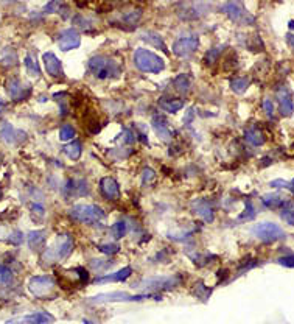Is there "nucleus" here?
<instances>
[{"label":"nucleus","mask_w":294,"mask_h":324,"mask_svg":"<svg viewBox=\"0 0 294 324\" xmlns=\"http://www.w3.org/2000/svg\"><path fill=\"white\" fill-rule=\"evenodd\" d=\"M88 67L92 72V75L98 80L117 78L120 74H122V67H120V64L105 55L92 56L88 62Z\"/></svg>","instance_id":"obj_1"},{"label":"nucleus","mask_w":294,"mask_h":324,"mask_svg":"<svg viewBox=\"0 0 294 324\" xmlns=\"http://www.w3.org/2000/svg\"><path fill=\"white\" fill-rule=\"evenodd\" d=\"M134 64L139 71L146 74H159L165 69V61L146 48H139L134 53Z\"/></svg>","instance_id":"obj_2"},{"label":"nucleus","mask_w":294,"mask_h":324,"mask_svg":"<svg viewBox=\"0 0 294 324\" xmlns=\"http://www.w3.org/2000/svg\"><path fill=\"white\" fill-rule=\"evenodd\" d=\"M68 214H70L72 220L84 225H95L106 218L105 211L95 206V204H78V206H74Z\"/></svg>","instance_id":"obj_3"},{"label":"nucleus","mask_w":294,"mask_h":324,"mask_svg":"<svg viewBox=\"0 0 294 324\" xmlns=\"http://www.w3.org/2000/svg\"><path fill=\"white\" fill-rule=\"evenodd\" d=\"M223 11L226 13L228 18L237 25L248 27L255 24V18L246 10L241 0H229L228 4L223 5Z\"/></svg>","instance_id":"obj_4"},{"label":"nucleus","mask_w":294,"mask_h":324,"mask_svg":"<svg viewBox=\"0 0 294 324\" xmlns=\"http://www.w3.org/2000/svg\"><path fill=\"white\" fill-rule=\"evenodd\" d=\"M252 234L263 243H274L285 238V231L279 225L271 223V221H263V223L255 225L252 228Z\"/></svg>","instance_id":"obj_5"},{"label":"nucleus","mask_w":294,"mask_h":324,"mask_svg":"<svg viewBox=\"0 0 294 324\" xmlns=\"http://www.w3.org/2000/svg\"><path fill=\"white\" fill-rule=\"evenodd\" d=\"M28 288H30V292L34 296H36V298L47 299V298L55 296L56 284H55L53 279L48 278V276H34V278L30 279Z\"/></svg>","instance_id":"obj_6"},{"label":"nucleus","mask_w":294,"mask_h":324,"mask_svg":"<svg viewBox=\"0 0 294 324\" xmlns=\"http://www.w3.org/2000/svg\"><path fill=\"white\" fill-rule=\"evenodd\" d=\"M161 295H128L123 292H114V293H101L91 298V302H131V301H145V299H161Z\"/></svg>","instance_id":"obj_7"},{"label":"nucleus","mask_w":294,"mask_h":324,"mask_svg":"<svg viewBox=\"0 0 294 324\" xmlns=\"http://www.w3.org/2000/svg\"><path fill=\"white\" fill-rule=\"evenodd\" d=\"M74 251V238L68 235V234H64V235H59L58 240H56V246L55 248H48V251L45 252L47 259L51 262L55 261H64L67 259L68 255L72 254Z\"/></svg>","instance_id":"obj_8"},{"label":"nucleus","mask_w":294,"mask_h":324,"mask_svg":"<svg viewBox=\"0 0 294 324\" xmlns=\"http://www.w3.org/2000/svg\"><path fill=\"white\" fill-rule=\"evenodd\" d=\"M199 47V38L195 35H190V36H182L179 38L175 44H173V53L176 56L185 58L193 55Z\"/></svg>","instance_id":"obj_9"},{"label":"nucleus","mask_w":294,"mask_h":324,"mask_svg":"<svg viewBox=\"0 0 294 324\" xmlns=\"http://www.w3.org/2000/svg\"><path fill=\"white\" fill-rule=\"evenodd\" d=\"M181 284L179 276H170V278H151V279H143L139 285V288H146V290H171L176 288Z\"/></svg>","instance_id":"obj_10"},{"label":"nucleus","mask_w":294,"mask_h":324,"mask_svg":"<svg viewBox=\"0 0 294 324\" xmlns=\"http://www.w3.org/2000/svg\"><path fill=\"white\" fill-rule=\"evenodd\" d=\"M5 88H7L8 95H10L11 100H14V101H21V100L28 98V95H30V92H31V88L28 86V84H24L19 78H16V77L7 80Z\"/></svg>","instance_id":"obj_11"},{"label":"nucleus","mask_w":294,"mask_h":324,"mask_svg":"<svg viewBox=\"0 0 294 324\" xmlns=\"http://www.w3.org/2000/svg\"><path fill=\"white\" fill-rule=\"evenodd\" d=\"M275 98H277L279 103V111L283 117H291L294 112V103H292V97L291 92L286 86H279L275 89Z\"/></svg>","instance_id":"obj_12"},{"label":"nucleus","mask_w":294,"mask_h":324,"mask_svg":"<svg viewBox=\"0 0 294 324\" xmlns=\"http://www.w3.org/2000/svg\"><path fill=\"white\" fill-rule=\"evenodd\" d=\"M81 44V38H80V33L74 28H68L64 30L58 35V45L62 52H68V50H74L77 47H80Z\"/></svg>","instance_id":"obj_13"},{"label":"nucleus","mask_w":294,"mask_h":324,"mask_svg":"<svg viewBox=\"0 0 294 324\" xmlns=\"http://www.w3.org/2000/svg\"><path fill=\"white\" fill-rule=\"evenodd\" d=\"M42 59H44V64H45V71H47V74H48L51 78H55V80L64 78L62 64H61V61L56 58L55 53L47 52V53L42 55Z\"/></svg>","instance_id":"obj_14"},{"label":"nucleus","mask_w":294,"mask_h":324,"mask_svg":"<svg viewBox=\"0 0 294 324\" xmlns=\"http://www.w3.org/2000/svg\"><path fill=\"white\" fill-rule=\"evenodd\" d=\"M100 190L106 200L109 201H118L120 200V187L117 181L111 176H105L100 181Z\"/></svg>","instance_id":"obj_15"},{"label":"nucleus","mask_w":294,"mask_h":324,"mask_svg":"<svg viewBox=\"0 0 294 324\" xmlns=\"http://www.w3.org/2000/svg\"><path fill=\"white\" fill-rule=\"evenodd\" d=\"M192 209L196 215H199L205 221V223H212V221L215 220L213 209L210 208V204L204 200H195L192 203Z\"/></svg>","instance_id":"obj_16"},{"label":"nucleus","mask_w":294,"mask_h":324,"mask_svg":"<svg viewBox=\"0 0 294 324\" xmlns=\"http://www.w3.org/2000/svg\"><path fill=\"white\" fill-rule=\"evenodd\" d=\"M153 128H154L156 134L159 136V139H162L164 142H171L173 141V131L168 128L164 117L154 115L153 117Z\"/></svg>","instance_id":"obj_17"},{"label":"nucleus","mask_w":294,"mask_h":324,"mask_svg":"<svg viewBox=\"0 0 294 324\" xmlns=\"http://www.w3.org/2000/svg\"><path fill=\"white\" fill-rule=\"evenodd\" d=\"M262 203L268 209H283L286 206H289L291 201H288V198L279 195V193H268L262 198Z\"/></svg>","instance_id":"obj_18"},{"label":"nucleus","mask_w":294,"mask_h":324,"mask_svg":"<svg viewBox=\"0 0 294 324\" xmlns=\"http://www.w3.org/2000/svg\"><path fill=\"white\" fill-rule=\"evenodd\" d=\"M132 275V268L131 267H125L123 270H118L117 273H112V275H106L95 279V284H105V282H122L125 279H128Z\"/></svg>","instance_id":"obj_19"},{"label":"nucleus","mask_w":294,"mask_h":324,"mask_svg":"<svg viewBox=\"0 0 294 324\" xmlns=\"http://www.w3.org/2000/svg\"><path fill=\"white\" fill-rule=\"evenodd\" d=\"M245 139H246L251 145H254V147H262V145H265V142H266V136H265V133H263L260 128L252 126V128H248V129H246Z\"/></svg>","instance_id":"obj_20"},{"label":"nucleus","mask_w":294,"mask_h":324,"mask_svg":"<svg viewBox=\"0 0 294 324\" xmlns=\"http://www.w3.org/2000/svg\"><path fill=\"white\" fill-rule=\"evenodd\" d=\"M45 231H33L28 234V245L33 251H42L47 242Z\"/></svg>","instance_id":"obj_21"},{"label":"nucleus","mask_w":294,"mask_h":324,"mask_svg":"<svg viewBox=\"0 0 294 324\" xmlns=\"http://www.w3.org/2000/svg\"><path fill=\"white\" fill-rule=\"evenodd\" d=\"M0 134H2V138L7 144H16L17 141H22L25 138H21V136H25V133L22 131H16L10 123H5L2 131H0Z\"/></svg>","instance_id":"obj_22"},{"label":"nucleus","mask_w":294,"mask_h":324,"mask_svg":"<svg viewBox=\"0 0 294 324\" xmlns=\"http://www.w3.org/2000/svg\"><path fill=\"white\" fill-rule=\"evenodd\" d=\"M159 106L165 112H178L179 109L184 108V101L178 100V98H161Z\"/></svg>","instance_id":"obj_23"},{"label":"nucleus","mask_w":294,"mask_h":324,"mask_svg":"<svg viewBox=\"0 0 294 324\" xmlns=\"http://www.w3.org/2000/svg\"><path fill=\"white\" fill-rule=\"evenodd\" d=\"M142 39H143V41H146V42H150V44H153L154 47L161 48L164 53H168V48H167L165 42L162 41L161 35H158V33H154V31L143 33V35H142Z\"/></svg>","instance_id":"obj_24"},{"label":"nucleus","mask_w":294,"mask_h":324,"mask_svg":"<svg viewBox=\"0 0 294 324\" xmlns=\"http://www.w3.org/2000/svg\"><path fill=\"white\" fill-rule=\"evenodd\" d=\"M25 69L28 72V75L31 77H41V67H39V62L38 59L33 56V53H28L25 56Z\"/></svg>","instance_id":"obj_25"},{"label":"nucleus","mask_w":294,"mask_h":324,"mask_svg":"<svg viewBox=\"0 0 294 324\" xmlns=\"http://www.w3.org/2000/svg\"><path fill=\"white\" fill-rule=\"evenodd\" d=\"M62 150H64V153H65V156H67L68 159H72V161L80 159L81 153H83V150H81V144H80V142H77V141H74V142H70L68 145H65Z\"/></svg>","instance_id":"obj_26"},{"label":"nucleus","mask_w":294,"mask_h":324,"mask_svg":"<svg viewBox=\"0 0 294 324\" xmlns=\"http://www.w3.org/2000/svg\"><path fill=\"white\" fill-rule=\"evenodd\" d=\"M249 86V78L248 77H237L231 80V89L235 94H243Z\"/></svg>","instance_id":"obj_27"},{"label":"nucleus","mask_w":294,"mask_h":324,"mask_svg":"<svg viewBox=\"0 0 294 324\" xmlns=\"http://www.w3.org/2000/svg\"><path fill=\"white\" fill-rule=\"evenodd\" d=\"M14 321H24V322H51L55 321V318L48 315V313H44V312H39V313H33V315H28L25 318H21V319H14Z\"/></svg>","instance_id":"obj_28"},{"label":"nucleus","mask_w":294,"mask_h":324,"mask_svg":"<svg viewBox=\"0 0 294 324\" xmlns=\"http://www.w3.org/2000/svg\"><path fill=\"white\" fill-rule=\"evenodd\" d=\"M173 86H175V89L178 92H181V94L188 92V89H190V78H188V75H185V74L178 75L175 80H173Z\"/></svg>","instance_id":"obj_29"},{"label":"nucleus","mask_w":294,"mask_h":324,"mask_svg":"<svg viewBox=\"0 0 294 324\" xmlns=\"http://www.w3.org/2000/svg\"><path fill=\"white\" fill-rule=\"evenodd\" d=\"M140 18H142V10L140 8H134V10H131V11L123 14L122 22L128 24V25H135L137 22L140 21Z\"/></svg>","instance_id":"obj_30"},{"label":"nucleus","mask_w":294,"mask_h":324,"mask_svg":"<svg viewBox=\"0 0 294 324\" xmlns=\"http://www.w3.org/2000/svg\"><path fill=\"white\" fill-rule=\"evenodd\" d=\"M193 295H195L198 299H201V301H207V298H209V296L212 295V288L205 287L202 282H198V284L195 285Z\"/></svg>","instance_id":"obj_31"},{"label":"nucleus","mask_w":294,"mask_h":324,"mask_svg":"<svg viewBox=\"0 0 294 324\" xmlns=\"http://www.w3.org/2000/svg\"><path fill=\"white\" fill-rule=\"evenodd\" d=\"M111 232H112V235L115 238H123L125 234H126V223H125V221H117V223L112 225Z\"/></svg>","instance_id":"obj_32"},{"label":"nucleus","mask_w":294,"mask_h":324,"mask_svg":"<svg viewBox=\"0 0 294 324\" xmlns=\"http://www.w3.org/2000/svg\"><path fill=\"white\" fill-rule=\"evenodd\" d=\"M75 138V129L72 125H62L59 129V139L61 141H70Z\"/></svg>","instance_id":"obj_33"},{"label":"nucleus","mask_w":294,"mask_h":324,"mask_svg":"<svg viewBox=\"0 0 294 324\" xmlns=\"http://www.w3.org/2000/svg\"><path fill=\"white\" fill-rule=\"evenodd\" d=\"M282 220H285L288 225L294 226V209H292V204H289V206L283 208L282 209V214H280Z\"/></svg>","instance_id":"obj_34"},{"label":"nucleus","mask_w":294,"mask_h":324,"mask_svg":"<svg viewBox=\"0 0 294 324\" xmlns=\"http://www.w3.org/2000/svg\"><path fill=\"white\" fill-rule=\"evenodd\" d=\"M11 281H13V271L5 265H0V284H10Z\"/></svg>","instance_id":"obj_35"},{"label":"nucleus","mask_w":294,"mask_h":324,"mask_svg":"<svg viewBox=\"0 0 294 324\" xmlns=\"http://www.w3.org/2000/svg\"><path fill=\"white\" fill-rule=\"evenodd\" d=\"M62 5H64L62 0H51L50 4L45 5L44 11H45V13H59L61 8H62Z\"/></svg>","instance_id":"obj_36"},{"label":"nucleus","mask_w":294,"mask_h":324,"mask_svg":"<svg viewBox=\"0 0 294 324\" xmlns=\"http://www.w3.org/2000/svg\"><path fill=\"white\" fill-rule=\"evenodd\" d=\"M219 53H221V47L209 50V52H207V55H205V62L207 64H213L216 61V58L219 56Z\"/></svg>","instance_id":"obj_37"},{"label":"nucleus","mask_w":294,"mask_h":324,"mask_svg":"<svg viewBox=\"0 0 294 324\" xmlns=\"http://www.w3.org/2000/svg\"><path fill=\"white\" fill-rule=\"evenodd\" d=\"M8 237H10L8 242L13 243V245H21L22 240H24V234H22L21 231H13V232H10Z\"/></svg>","instance_id":"obj_38"},{"label":"nucleus","mask_w":294,"mask_h":324,"mask_svg":"<svg viewBox=\"0 0 294 324\" xmlns=\"http://www.w3.org/2000/svg\"><path fill=\"white\" fill-rule=\"evenodd\" d=\"M98 249L101 252H105V254H115V252H118L120 246L115 245V243H108V245H100Z\"/></svg>","instance_id":"obj_39"},{"label":"nucleus","mask_w":294,"mask_h":324,"mask_svg":"<svg viewBox=\"0 0 294 324\" xmlns=\"http://www.w3.org/2000/svg\"><path fill=\"white\" fill-rule=\"evenodd\" d=\"M254 217H255V209H254V206H252L251 203H248V204H246V209H245V214L240 217V220H243V221L248 220V221H249V220H252Z\"/></svg>","instance_id":"obj_40"},{"label":"nucleus","mask_w":294,"mask_h":324,"mask_svg":"<svg viewBox=\"0 0 294 324\" xmlns=\"http://www.w3.org/2000/svg\"><path fill=\"white\" fill-rule=\"evenodd\" d=\"M142 179H143V184H151L156 181V173L151 168H145L143 173H142Z\"/></svg>","instance_id":"obj_41"},{"label":"nucleus","mask_w":294,"mask_h":324,"mask_svg":"<svg viewBox=\"0 0 294 324\" xmlns=\"http://www.w3.org/2000/svg\"><path fill=\"white\" fill-rule=\"evenodd\" d=\"M262 106H263V109H265V112H266V115L268 117H272L274 115V103H272V100L271 98H265L263 100V103H262Z\"/></svg>","instance_id":"obj_42"},{"label":"nucleus","mask_w":294,"mask_h":324,"mask_svg":"<svg viewBox=\"0 0 294 324\" xmlns=\"http://www.w3.org/2000/svg\"><path fill=\"white\" fill-rule=\"evenodd\" d=\"M279 264L283 265V267H288V268H294V254H289V255H285V257H280Z\"/></svg>","instance_id":"obj_43"},{"label":"nucleus","mask_w":294,"mask_h":324,"mask_svg":"<svg viewBox=\"0 0 294 324\" xmlns=\"http://www.w3.org/2000/svg\"><path fill=\"white\" fill-rule=\"evenodd\" d=\"M288 185H289V182L282 181V179H277V181L271 182V187H275V189H288Z\"/></svg>","instance_id":"obj_44"},{"label":"nucleus","mask_w":294,"mask_h":324,"mask_svg":"<svg viewBox=\"0 0 294 324\" xmlns=\"http://www.w3.org/2000/svg\"><path fill=\"white\" fill-rule=\"evenodd\" d=\"M286 42H288L289 48L294 52V35H292V33H288V35H286Z\"/></svg>","instance_id":"obj_45"},{"label":"nucleus","mask_w":294,"mask_h":324,"mask_svg":"<svg viewBox=\"0 0 294 324\" xmlns=\"http://www.w3.org/2000/svg\"><path fill=\"white\" fill-rule=\"evenodd\" d=\"M288 189L291 190V193L294 195V179L292 181H289V185H288Z\"/></svg>","instance_id":"obj_46"},{"label":"nucleus","mask_w":294,"mask_h":324,"mask_svg":"<svg viewBox=\"0 0 294 324\" xmlns=\"http://www.w3.org/2000/svg\"><path fill=\"white\" fill-rule=\"evenodd\" d=\"M0 200H2V187H0Z\"/></svg>","instance_id":"obj_47"}]
</instances>
